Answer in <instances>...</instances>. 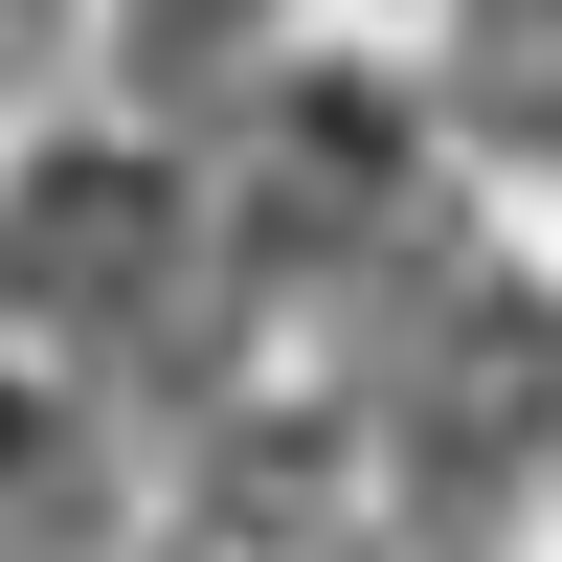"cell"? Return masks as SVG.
Masks as SVG:
<instances>
[{
  "label": "cell",
  "mask_w": 562,
  "mask_h": 562,
  "mask_svg": "<svg viewBox=\"0 0 562 562\" xmlns=\"http://www.w3.org/2000/svg\"><path fill=\"white\" fill-rule=\"evenodd\" d=\"M158 270H180V158H158V135L0 158V338H113Z\"/></svg>",
  "instance_id": "1"
},
{
  "label": "cell",
  "mask_w": 562,
  "mask_h": 562,
  "mask_svg": "<svg viewBox=\"0 0 562 562\" xmlns=\"http://www.w3.org/2000/svg\"><path fill=\"white\" fill-rule=\"evenodd\" d=\"M450 135L562 158V0H473V23H450Z\"/></svg>",
  "instance_id": "2"
}]
</instances>
